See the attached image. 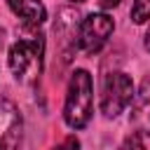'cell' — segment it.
I'll return each instance as SVG.
<instances>
[{"mask_svg":"<svg viewBox=\"0 0 150 150\" xmlns=\"http://www.w3.org/2000/svg\"><path fill=\"white\" fill-rule=\"evenodd\" d=\"M52 150H80V141H77L75 136H68L63 143H59V145L52 148Z\"/></svg>","mask_w":150,"mask_h":150,"instance_id":"10","label":"cell"},{"mask_svg":"<svg viewBox=\"0 0 150 150\" xmlns=\"http://www.w3.org/2000/svg\"><path fill=\"white\" fill-rule=\"evenodd\" d=\"M21 112L7 98H0V150H19L21 145Z\"/></svg>","mask_w":150,"mask_h":150,"instance_id":"5","label":"cell"},{"mask_svg":"<svg viewBox=\"0 0 150 150\" xmlns=\"http://www.w3.org/2000/svg\"><path fill=\"white\" fill-rule=\"evenodd\" d=\"M131 19H134V23H145L150 19V0H134Z\"/></svg>","mask_w":150,"mask_h":150,"instance_id":"8","label":"cell"},{"mask_svg":"<svg viewBox=\"0 0 150 150\" xmlns=\"http://www.w3.org/2000/svg\"><path fill=\"white\" fill-rule=\"evenodd\" d=\"M91 112H94L91 75L87 70L77 68L68 82V94H66V103H63V120L70 129H82L89 124Z\"/></svg>","mask_w":150,"mask_h":150,"instance_id":"2","label":"cell"},{"mask_svg":"<svg viewBox=\"0 0 150 150\" xmlns=\"http://www.w3.org/2000/svg\"><path fill=\"white\" fill-rule=\"evenodd\" d=\"M134 101V82L129 75L115 70L108 73L101 89V112L105 117H117Z\"/></svg>","mask_w":150,"mask_h":150,"instance_id":"3","label":"cell"},{"mask_svg":"<svg viewBox=\"0 0 150 150\" xmlns=\"http://www.w3.org/2000/svg\"><path fill=\"white\" fill-rule=\"evenodd\" d=\"M70 2H84V0H70Z\"/></svg>","mask_w":150,"mask_h":150,"instance_id":"13","label":"cell"},{"mask_svg":"<svg viewBox=\"0 0 150 150\" xmlns=\"http://www.w3.org/2000/svg\"><path fill=\"white\" fill-rule=\"evenodd\" d=\"M131 122L136 127V134L150 136V77L143 82L141 94L136 96V105L131 112Z\"/></svg>","mask_w":150,"mask_h":150,"instance_id":"7","label":"cell"},{"mask_svg":"<svg viewBox=\"0 0 150 150\" xmlns=\"http://www.w3.org/2000/svg\"><path fill=\"white\" fill-rule=\"evenodd\" d=\"M117 150H145V145H143V138H141V134H131V136H127V138L122 141V145H120Z\"/></svg>","mask_w":150,"mask_h":150,"instance_id":"9","label":"cell"},{"mask_svg":"<svg viewBox=\"0 0 150 150\" xmlns=\"http://www.w3.org/2000/svg\"><path fill=\"white\" fill-rule=\"evenodd\" d=\"M117 2H120V0H101V7H103V9H108V7H115Z\"/></svg>","mask_w":150,"mask_h":150,"instance_id":"11","label":"cell"},{"mask_svg":"<svg viewBox=\"0 0 150 150\" xmlns=\"http://www.w3.org/2000/svg\"><path fill=\"white\" fill-rule=\"evenodd\" d=\"M42 59H45V35L38 30V26H23L19 40L9 47L7 56L12 75L23 84L38 82L42 73Z\"/></svg>","mask_w":150,"mask_h":150,"instance_id":"1","label":"cell"},{"mask_svg":"<svg viewBox=\"0 0 150 150\" xmlns=\"http://www.w3.org/2000/svg\"><path fill=\"white\" fill-rule=\"evenodd\" d=\"M112 30H115V23H112V19L108 14H103V12L89 14V16L82 19V23L77 28V45H80L82 52L96 54L108 42Z\"/></svg>","mask_w":150,"mask_h":150,"instance_id":"4","label":"cell"},{"mask_svg":"<svg viewBox=\"0 0 150 150\" xmlns=\"http://www.w3.org/2000/svg\"><path fill=\"white\" fill-rule=\"evenodd\" d=\"M145 47L150 49V28H148V33H145Z\"/></svg>","mask_w":150,"mask_h":150,"instance_id":"12","label":"cell"},{"mask_svg":"<svg viewBox=\"0 0 150 150\" xmlns=\"http://www.w3.org/2000/svg\"><path fill=\"white\" fill-rule=\"evenodd\" d=\"M7 5L23 21V26H40L47 19V9L42 0H7Z\"/></svg>","mask_w":150,"mask_h":150,"instance_id":"6","label":"cell"}]
</instances>
